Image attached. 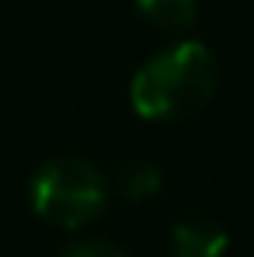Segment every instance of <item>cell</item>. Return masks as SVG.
I'll list each match as a JSON object with an SVG mask.
<instances>
[{"instance_id":"cell-3","label":"cell","mask_w":254,"mask_h":257,"mask_svg":"<svg viewBox=\"0 0 254 257\" xmlns=\"http://www.w3.org/2000/svg\"><path fill=\"white\" fill-rule=\"evenodd\" d=\"M226 247H230V236L212 219H181L171 229L174 257H223Z\"/></svg>"},{"instance_id":"cell-4","label":"cell","mask_w":254,"mask_h":257,"mask_svg":"<svg viewBox=\"0 0 254 257\" xmlns=\"http://www.w3.org/2000/svg\"><path fill=\"white\" fill-rule=\"evenodd\" d=\"M136 11H139V18H146L150 25H157L164 32L192 28L199 18L195 0H136Z\"/></svg>"},{"instance_id":"cell-6","label":"cell","mask_w":254,"mask_h":257,"mask_svg":"<svg viewBox=\"0 0 254 257\" xmlns=\"http://www.w3.org/2000/svg\"><path fill=\"white\" fill-rule=\"evenodd\" d=\"M63 257H129L122 247L108 243V240H80L73 247H66Z\"/></svg>"},{"instance_id":"cell-1","label":"cell","mask_w":254,"mask_h":257,"mask_svg":"<svg viewBox=\"0 0 254 257\" xmlns=\"http://www.w3.org/2000/svg\"><path fill=\"white\" fill-rule=\"evenodd\" d=\"M219 66L209 45L185 39L150 56L129 80V104L146 122H178L199 115L216 94Z\"/></svg>"},{"instance_id":"cell-2","label":"cell","mask_w":254,"mask_h":257,"mask_svg":"<svg viewBox=\"0 0 254 257\" xmlns=\"http://www.w3.org/2000/svg\"><path fill=\"white\" fill-rule=\"evenodd\" d=\"M28 195L42 222L59 229H80L105 212L108 181L84 157H52L35 171Z\"/></svg>"},{"instance_id":"cell-5","label":"cell","mask_w":254,"mask_h":257,"mask_svg":"<svg viewBox=\"0 0 254 257\" xmlns=\"http://www.w3.org/2000/svg\"><path fill=\"white\" fill-rule=\"evenodd\" d=\"M160 171L150 160H126L115 174V188L126 202H146L160 191Z\"/></svg>"}]
</instances>
